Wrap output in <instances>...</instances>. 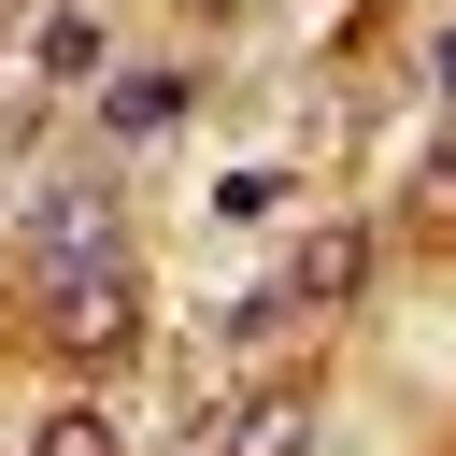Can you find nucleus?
I'll use <instances>...</instances> for the list:
<instances>
[{"instance_id": "423d86ee", "label": "nucleus", "mask_w": 456, "mask_h": 456, "mask_svg": "<svg viewBox=\"0 0 456 456\" xmlns=\"http://www.w3.org/2000/svg\"><path fill=\"white\" fill-rule=\"evenodd\" d=\"M28 456H114V413H100V399H57V413L28 428Z\"/></svg>"}, {"instance_id": "9b49d317", "label": "nucleus", "mask_w": 456, "mask_h": 456, "mask_svg": "<svg viewBox=\"0 0 456 456\" xmlns=\"http://www.w3.org/2000/svg\"><path fill=\"white\" fill-rule=\"evenodd\" d=\"M0 14H14V0H0Z\"/></svg>"}, {"instance_id": "1a4fd4ad", "label": "nucleus", "mask_w": 456, "mask_h": 456, "mask_svg": "<svg viewBox=\"0 0 456 456\" xmlns=\"http://www.w3.org/2000/svg\"><path fill=\"white\" fill-rule=\"evenodd\" d=\"M428 214H456V157H428Z\"/></svg>"}, {"instance_id": "7ed1b4c3", "label": "nucleus", "mask_w": 456, "mask_h": 456, "mask_svg": "<svg viewBox=\"0 0 456 456\" xmlns=\"http://www.w3.org/2000/svg\"><path fill=\"white\" fill-rule=\"evenodd\" d=\"M356 271H370V228L342 214V228H314V242L271 271V299H285V314H314V299H356Z\"/></svg>"}, {"instance_id": "f8f14e48", "label": "nucleus", "mask_w": 456, "mask_h": 456, "mask_svg": "<svg viewBox=\"0 0 456 456\" xmlns=\"http://www.w3.org/2000/svg\"><path fill=\"white\" fill-rule=\"evenodd\" d=\"M214 14H228V0H214Z\"/></svg>"}, {"instance_id": "6e6552de", "label": "nucleus", "mask_w": 456, "mask_h": 456, "mask_svg": "<svg viewBox=\"0 0 456 456\" xmlns=\"http://www.w3.org/2000/svg\"><path fill=\"white\" fill-rule=\"evenodd\" d=\"M271 200H285V185H271V171H228V185H214V228H256V214H271Z\"/></svg>"}, {"instance_id": "9d476101", "label": "nucleus", "mask_w": 456, "mask_h": 456, "mask_svg": "<svg viewBox=\"0 0 456 456\" xmlns=\"http://www.w3.org/2000/svg\"><path fill=\"white\" fill-rule=\"evenodd\" d=\"M442 86H456V28H442Z\"/></svg>"}, {"instance_id": "f03ea898", "label": "nucleus", "mask_w": 456, "mask_h": 456, "mask_svg": "<svg viewBox=\"0 0 456 456\" xmlns=\"http://www.w3.org/2000/svg\"><path fill=\"white\" fill-rule=\"evenodd\" d=\"M28 271H43V285L128 271V228H114V200H100V185H57V200H43V228H28Z\"/></svg>"}, {"instance_id": "39448f33", "label": "nucleus", "mask_w": 456, "mask_h": 456, "mask_svg": "<svg viewBox=\"0 0 456 456\" xmlns=\"http://www.w3.org/2000/svg\"><path fill=\"white\" fill-rule=\"evenodd\" d=\"M171 114H185V71H114V100H100V128H128V142L171 128Z\"/></svg>"}, {"instance_id": "20e7f679", "label": "nucleus", "mask_w": 456, "mask_h": 456, "mask_svg": "<svg viewBox=\"0 0 456 456\" xmlns=\"http://www.w3.org/2000/svg\"><path fill=\"white\" fill-rule=\"evenodd\" d=\"M214 456H314V385H256V399L214 428Z\"/></svg>"}, {"instance_id": "0eeeda50", "label": "nucleus", "mask_w": 456, "mask_h": 456, "mask_svg": "<svg viewBox=\"0 0 456 456\" xmlns=\"http://www.w3.org/2000/svg\"><path fill=\"white\" fill-rule=\"evenodd\" d=\"M43 71H57V86L100 71V14H43Z\"/></svg>"}, {"instance_id": "f257e3e1", "label": "nucleus", "mask_w": 456, "mask_h": 456, "mask_svg": "<svg viewBox=\"0 0 456 456\" xmlns=\"http://www.w3.org/2000/svg\"><path fill=\"white\" fill-rule=\"evenodd\" d=\"M128 328H142V285H128V271H86V285H43V356H57V370H100V356H114Z\"/></svg>"}]
</instances>
